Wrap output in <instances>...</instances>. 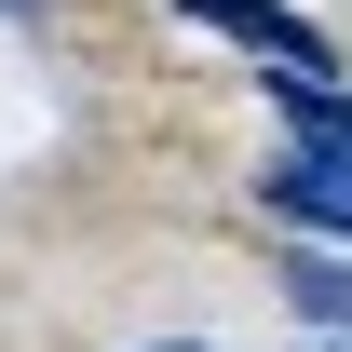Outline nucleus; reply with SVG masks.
<instances>
[{"mask_svg":"<svg viewBox=\"0 0 352 352\" xmlns=\"http://www.w3.org/2000/svg\"><path fill=\"white\" fill-rule=\"evenodd\" d=\"M258 204L298 217V230H352V149H311V135H298V149L258 176Z\"/></svg>","mask_w":352,"mask_h":352,"instance_id":"2","label":"nucleus"},{"mask_svg":"<svg viewBox=\"0 0 352 352\" xmlns=\"http://www.w3.org/2000/svg\"><path fill=\"white\" fill-rule=\"evenodd\" d=\"M163 352H190V339H163Z\"/></svg>","mask_w":352,"mask_h":352,"instance_id":"6","label":"nucleus"},{"mask_svg":"<svg viewBox=\"0 0 352 352\" xmlns=\"http://www.w3.org/2000/svg\"><path fill=\"white\" fill-rule=\"evenodd\" d=\"M0 14H41V0H0Z\"/></svg>","mask_w":352,"mask_h":352,"instance_id":"5","label":"nucleus"},{"mask_svg":"<svg viewBox=\"0 0 352 352\" xmlns=\"http://www.w3.org/2000/svg\"><path fill=\"white\" fill-rule=\"evenodd\" d=\"M271 95H285V122H298L311 149H352V95L339 82H271Z\"/></svg>","mask_w":352,"mask_h":352,"instance_id":"3","label":"nucleus"},{"mask_svg":"<svg viewBox=\"0 0 352 352\" xmlns=\"http://www.w3.org/2000/svg\"><path fill=\"white\" fill-rule=\"evenodd\" d=\"M285 285H298V311H311V325H339V339H352V271H339V258H298Z\"/></svg>","mask_w":352,"mask_h":352,"instance_id":"4","label":"nucleus"},{"mask_svg":"<svg viewBox=\"0 0 352 352\" xmlns=\"http://www.w3.org/2000/svg\"><path fill=\"white\" fill-rule=\"evenodd\" d=\"M325 352H352V339H325Z\"/></svg>","mask_w":352,"mask_h":352,"instance_id":"7","label":"nucleus"},{"mask_svg":"<svg viewBox=\"0 0 352 352\" xmlns=\"http://www.w3.org/2000/svg\"><path fill=\"white\" fill-rule=\"evenodd\" d=\"M176 14H190V28H230V41H258L285 82H339V68H325V28H298L285 0H176Z\"/></svg>","mask_w":352,"mask_h":352,"instance_id":"1","label":"nucleus"}]
</instances>
